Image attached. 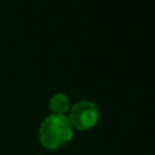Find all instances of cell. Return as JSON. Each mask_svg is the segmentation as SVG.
<instances>
[{
    "mask_svg": "<svg viewBox=\"0 0 155 155\" xmlns=\"http://www.w3.org/2000/svg\"><path fill=\"white\" fill-rule=\"evenodd\" d=\"M73 125L69 119L64 115L52 114L47 116L39 128V139L40 143L47 149H59L67 145L73 136Z\"/></svg>",
    "mask_w": 155,
    "mask_h": 155,
    "instance_id": "cell-1",
    "label": "cell"
},
{
    "mask_svg": "<svg viewBox=\"0 0 155 155\" xmlns=\"http://www.w3.org/2000/svg\"><path fill=\"white\" fill-rule=\"evenodd\" d=\"M68 119L73 127L85 131L96 126L99 119V111L94 103L90 101H80L73 105Z\"/></svg>",
    "mask_w": 155,
    "mask_h": 155,
    "instance_id": "cell-2",
    "label": "cell"
},
{
    "mask_svg": "<svg viewBox=\"0 0 155 155\" xmlns=\"http://www.w3.org/2000/svg\"><path fill=\"white\" fill-rule=\"evenodd\" d=\"M70 109L69 98L64 93H56L50 99V110L56 115H64Z\"/></svg>",
    "mask_w": 155,
    "mask_h": 155,
    "instance_id": "cell-3",
    "label": "cell"
}]
</instances>
